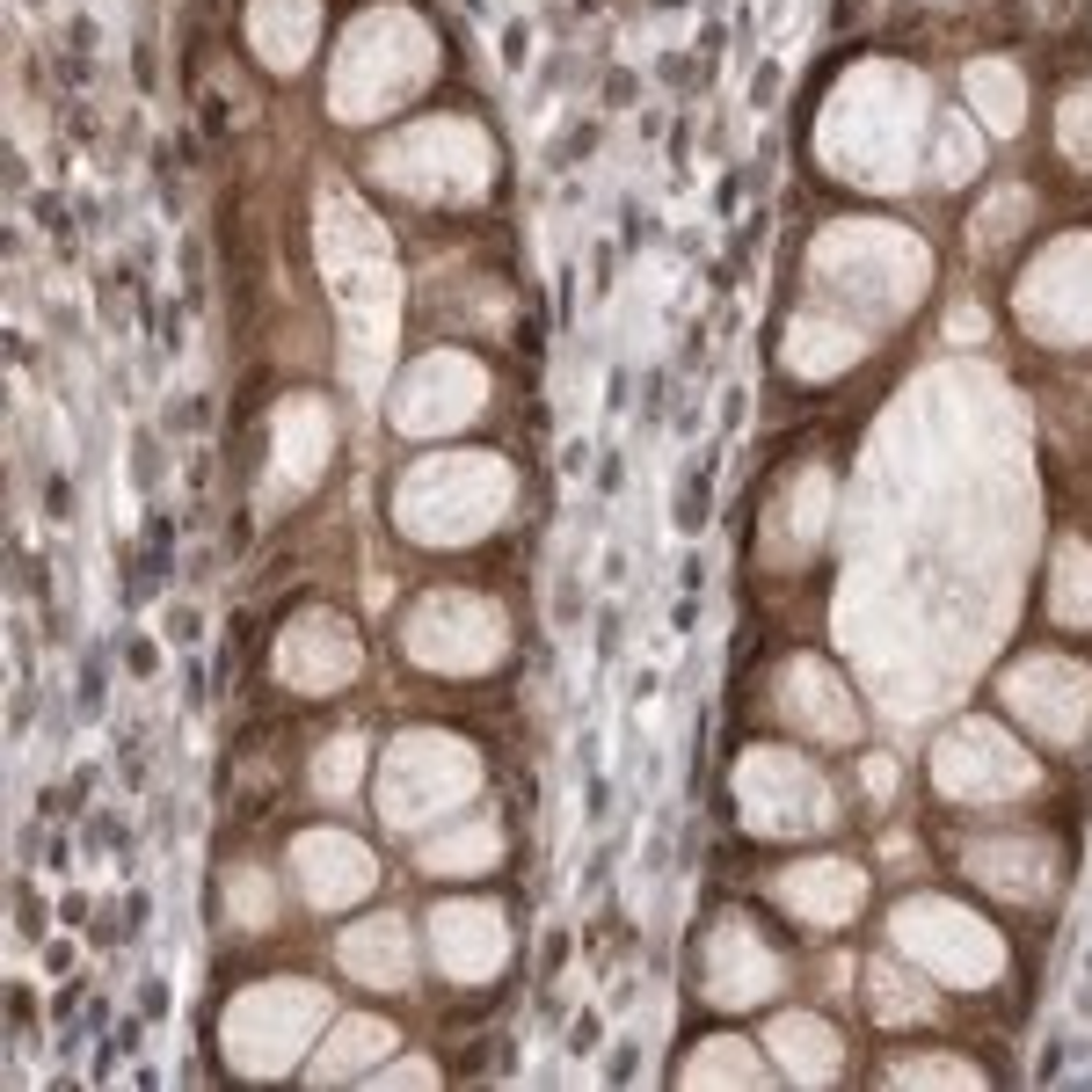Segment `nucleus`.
<instances>
[{"label": "nucleus", "mask_w": 1092, "mask_h": 1092, "mask_svg": "<svg viewBox=\"0 0 1092 1092\" xmlns=\"http://www.w3.org/2000/svg\"><path fill=\"white\" fill-rule=\"evenodd\" d=\"M132 80H139V87H146V96H154V51H146V44H139V51H132Z\"/></svg>", "instance_id": "1"}, {"label": "nucleus", "mask_w": 1092, "mask_h": 1092, "mask_svg": "<svg viewBox=\"0 0 1092 1092\" xmlns=\"http://www.w3.org/2000/svg\"><path fill=\"white\" fill-rule=\"evenodd\" d=\"M1071 8H1078V0H1042V22H1064Z\"/></svg>", "instance_id": "2"}]
</instances>
